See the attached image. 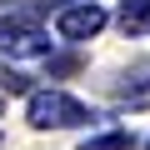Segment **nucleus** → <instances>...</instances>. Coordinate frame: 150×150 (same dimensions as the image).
<instances>
[{
  "mask_svg": "<svg viewBox=\"0 0 150 150\" xmlns=\"http://www.w3.org/2000/svg\"><path fill=\"white\" fill-rule=\"evenodd\" d=\"M90 120H100V115L65 90H30V100H25L30 130H75V125H90Z\"/></svg>",
  "mask_w": 150,
  "mask_h": 150,
  "instance_id": "1",
  "label": "nucleus"
},
{
  "mask_svg": "<svg viewBox=\"0 0 150 150\" xmlns=\"http://www.w3.org/2000/svg\"><path fill=\"white\" fill-rule=\"evenodd\" d=\"M105 20H110V15L95 5V0H70V5L55 10V35L70 40V45H80V40H95V35L105 30Z\"/></svg>",
  "mask_w": 150,
  "mask_h": 150,
  "instance_id": "2",
  "label": "nucleus"
},
{
  "mask_svg": "<svg viewBox=\"0 0 150 150\" xmlns=\"http://www.w3.org/2000/svg\"><path fill=\"white\" fill-rule=\"evenodd\" d=\"M55 40L40 30V25H5L0 30V55L5 60H35V55H50Z\"/></svg>",
  "mask_w": 150,
  "mask_h": 150,
  "instance_id": "3",
  "label": "nucleus"
},
{
  "mask_svg": "<svg viewBox=\"0 0 150 150\" xmlns=\"http://www.w3.org/2000/svg\"><path fill=\"white\" fill-rule=\"evenodd\" d=\"M110 95H115V105H125V110H145V105H150V60L125 65L115 80H110Z\"/></svg>",
  "mask_w": 150,
  "mask_h": 150,
  "instance_id": "4",
  "label": "nucleus"
},
{
  "mask_svg": "<svg viewBox=\"0 0 150 150\" xmlns=\"http://www.w3.org/2000/svg\"><path fill=\"white\" fill-rule=\"evenodd\" d=\"M115 20L125 35H150V0H120Z\"/></svg>",
  "mask_w": 150,
  "mask_h": 150,
  "instance_id": "5",
  "label": "nucleus"
},
{
  "mask_svg": "<svg viewBox=\"0 0 150 150\" xmlns=\"http://www.w3.org/2000/svg\"><path fill=\"white\" fill-rule=\"evenodd\" d=\"M45 0H30V5H10V10H0V30H5V25H40L45 20Z\"/></svg>",
  "mask_w": 150,
  "mask_h": 150,
  "instance_id": "6",
  "label": "nucleus"
},
{
  "mask_svg": "<svg viewBox=\"0 0 150 150\" xmlns=\"http://www.w3.org/2000/svg\"><path fill=\"white\" fill-rule=\"evenodd\" d=\"M80 150H135V135H130V130H110V135H95V140H85Z\"/></svg>",
  "mask_w": 150,
  "mask_h": 150,
  "instance_id": "7",
  "label": "nucleus"
},
{
  "mask_svg": "<svg viewBox=\"0 0 150 150\" xmlns=\"http://www.w3.org/2000/svg\"><path fill=\"white\" fill-rule=\"evenodd\" d=\"M0 90H10V95H30V75L10 70V65H0Z\"/></svg>",
  "mask_w": 150,
  "mask_h": 150,
  "instance_id": "8",
  "label": "nucleus"
}]
</instances>
